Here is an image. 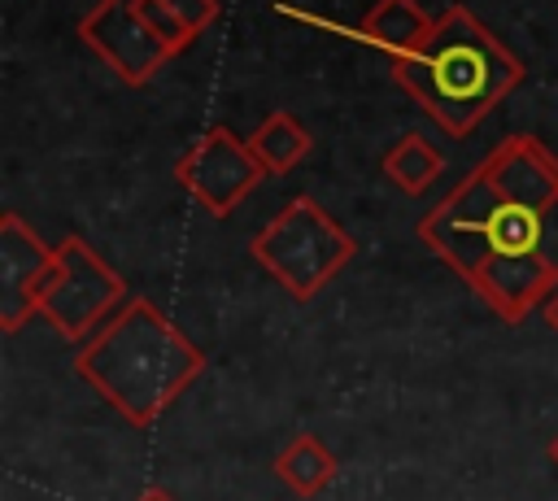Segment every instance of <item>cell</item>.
I'll use <instances>...</instances> for the list:
<instances>
[{
    "label": "cell",
    "mask_w": 558,
    "mask_h": 501,
    "mask_svg": "<svg viewBox=\"0 0 558 501\" xmlns=\"http://www.w3.org/2000/svg\"><path fill=\"white\" fill-rule=\"evenodd\" d=\"M418 240L506 322L558 292V152L506 135L418 222Z\"/></svg>",
    "instance_id": "6da1fadb"
},
{
    "label": "cell",
    "mask_w": 558,
    "mask_h": 501,
    "mask_svg": "<svg viewBox=\"0 0 558 501\" xmlns=\"http://www.w3.org/2000/svg\"><path fill=\"white\" fill-rule=\"evenodd\" d=\"M78 379L131 427L157 423L205 370V353L144 296L100 322L74 353Z\"/></svg>",
    "instance_id": "7a4b0ae2"
},
{
    "label": "cell",
    "mask_w": 558,
    "mask_h": 501,
    "mask_svg": "<svg viewBox=\"0 0 558 501\" xmlns=\"http://www.w3.org/2000/svg\"><path fill=\"white\" fill-rule=\"evenodd\" d=\"M523 74V61L466 4L440 9L423 48L392 57V83L453 139L471 135Z\"/></svg>",
    "instance_id": "3957f363"
},
{
    "label": "cell",
    "mask_w": 558,
    "mask_h": 501,
    "mask_svg": "<svg viewBox=\"0 0 558 501\" xmlns=\"http://www.w3.org/2000/svg\"><path fill=\"white\" fill-rule=\"evenodd\" d=\"M248 253L292 301H314L349 266L357 240L314 196H292L253 235Z\"/></svg>",
    "instance_id": "277c9868"
},
{
    "label": "cell",
    "mask_w": 558,
    "mask_h": 501,
    "mask_svg": "<svg viewBox=\"0 0 558 501\" xmlns=\"http://www.w3.org/2000/svg\"><path fill=\"white\" fill-rule=\"evenodd\" d=\"M122 274L83 235H65L61 244H52V261L31 288V309L48 318V327L70 344H83L100 322L122 309Z\"/></svg>",
    "instance_id": "5b68a950"
},
{
    "label": "cell",
    "mask_w": 558,
    "mask_h": 501,
    "mask_svg": "<svg viewBox=\"0 0 558 501\" xmlns=\"http://www.w3.org/2000/svg\"><path fill=\"white\" fill-rule=\"evenodd\" d=\"M266 179V166L257 161V152L248 148V139H240L231 126H209L205 135H196L183 157L174 161V183L209 213V218H231L235 205Z\"/></svg>",
    "instance_id": "8992f818"
},
{
    "label": "cell",
    "mask_w": 558,
    "mask_h": 501,
    "mask_svg": "<svg viewBox=\"0 0 558 501\" xmlns=\"http://www.w3.org/2000/svg\"><path fill=\"white\" fill-rule=\"evenodd\" d=\"M78 39L126 87L153 83L174 61V52L166 48V39L153 30V22L144 13V0H96L78 22Z\"/></svg>",
    "instance_id": "52a82bcc"
},
{
    "label": "cell",
    "mask_w": 558,
    "mask_h": 501,
    "mask_svg": "<svg viewBox=\"0 0 558 501\" xmlns=\"http://www.w3.org/2000/svg\"><path fill=\"white\" fill-rule=\"evenodd\" d=\"M48 261H52V248L13 209H4L0 213V327L4 331H17L26 318H35L31 288Z\"/></svg>",
    "instance_id": "ba28073f"
},
{
    "label": "cell",
    "mask_w": 558,
    "mask_h": 501,
    "mask_svg": "<svg viewBox=\"0 0 558 501\" xmlns=\"http://www.w3.org/2000/svg\"><path fill=\"white\" fill-rule=\"evenodd\" d=\"M436 17L418 9V0H375L362 22L353 26L357 39H366L371 48L388 52V57H405L414 48H423V39L432 35Z\"/></svg>",
    "instance_id": "9c48e42d"
},
{
    "label": "cell",
    "mask_w": 558,
    "mask_h": 501,
    "mask_svg": "<svg viewBox=\"0 0 558 501\" xmlns=\"http://www.w3.org/2000/svg\"><path fill=\"white\" fill-rule=\"evenodd\" d=\"M336 471H340L336 453H331L314 431L292 436V440L279 449V457H275V475H279V484H288L292 497H318V492L336 479Z\"/></svg>",
    "instance_id": "30bf717a"
},
{
    "label": "cell",
    "mask_w": 558,
    "mask_h": 501,
    "mask_svg": "<svg viewBox=\"0 0 558 501\" xmlns=\"http://www.w3.org/2000/svg\"><path fill=\"white\" fill-rule=\"evenodd\" d=\"M248 148L257 152V161L266 166V174H288L296 161H305V152L314 148V135L301 126V118H292L288 109H275L266 113L248 135Z\"/></svg>",
    "instance_id": "8fae6325"
},
{
    "label": "cell",
    "mask_w": 558,
    "mask_h": 501,
    "mask_svg": "<svg viewBox=\"0 0 558 501\" xmlns=\"http://www.w3.org/2000/svg\"><path fill=\"white\" fill-rule=\"evenodd\" d=\"M379 166H384V174L401 187V192H410V196H423L436 179H440V170H445V157L436 152V144L427 139V135H418V131H405L384 157H379Z\"/></svg>",
    "instance_id": "7c38bea8"
},
{
    "label": "cell",
    "mask_w": 558,
    "mask_h": 501,
    "mask_svg": "<svg viewBox=\"0 0 558 501\" xmlns=\"http://www.w3.org/2000/svg\"><path fill=\"white\" fill-rule=\"evenodd\" d=\"M166 4H170V9H174V13H179L196 35H201V30H209V26L222 17V4H218V0H166Z\"/></svg>",
    "instance_id": "4fadbf2b"
},
{
    "label": "cell",
    "mask_w": 558,
    "mask_h": 501,
    "mask_svg": "<svg viewBox=\"0 0 558 501\" xmlns=\"http://www.w3.org/2000/svg\"><path fill=\"white\" fill-rule=\"evenodd\" d=\"M541 314H545V327H549V331L558 335V292H554V296H549V301L541 305Z\"/></svg>",
    "instance_id": "5bb4252c"
},
{
    "label": "cell",
    "mask_w": 558,
    "mask_h": 501,
    "mask_svg": "<svg viewBox=\"0 0 558 501\" xmlns=\"http://www.w3.org/2000/svg\"><path fill=\"white\" fill-rule=\"evenodd\" d=\"M135 501H174V497H170L166 488H144V492H140Z\"/></svg>",
    "instance_id": "9a60e30c"
},
{
    "label": "cell",
    "mask_w": 558,
    "mask_h": 501,
    "mask_svg": "<svg viewBox=\"0 0 558 501\" xmlns=\"http://www.w3.org/2000/svg\"><path fill=\"white\" fill-rule=\"evenodd\" d=\"M549 462H554V466H558V436H554V440H549Z\"/></svg>",
    "instance_id": "2e32d148"
}]
</instances>
